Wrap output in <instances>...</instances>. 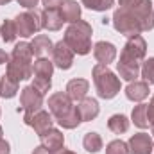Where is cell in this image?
Segmentation results:
<instances>
[{"label": "cell", "mask_w": 154, "mask_h": 154, "mask_svg": "<svg viewBox=\"0 0 154 154\" xmlns=\"http://www.w3.org/2000/svg\"><path fill=\"white\" fill-rule=\"evenodd\" d=\"M91 32H93L91 25L84 20H79L66 27L63 41L74 50V54L86 56L91 52Z\"/></svg>", "instance_id": "obj_1"}, {"label": "cell", "mask_w": 154, "mask_h": 154, "mask_svg": "<svg viewBox=\"0 0 154 154\" xmlns=\"http://www.w3.org/2000/svg\"><path fill=\"white\" fill-rule=\"evenodd\" d=\"M32 88H36L41 95L48 93L50 86H52V77H38V75H32Z\"/></svg>", "instance_id": "obj_32"}, {"label": "cell", "mask_w": 154, "mask_h": 154, "mask_svg": "<svg viewBox=\"0 0 154 154\" xmlns=\"http://www.w3.org/2000/svg\"><path fill=\"white\" fill-rule=\"evenodd\" d=\"M32 154H50V152H48V151H47V149H45L43 145H38V147H36V149L32 151Z\"/></svg>", "instance_id": "obj_39"}, {"label": "cell", "mask_w": 154, "mask_h": 154, "mask_svg": "<svg viewBox=\"0 0 154 154\" xmlns=\"http://www.w3.org/2000/svg\"><path fill=\"white\" fill-rule=\"evenodd\" d=\"M9 57L22 59V61H32V50H31V43H27V41H20V43H16Z\"/></svg>", "instance_id": "obj_28"}, {"label": "cell", "mask_w": 154, "mask_h": 154, "mask_svg": "<svg viewBox=\"0 0 154 154\" xmlns=\"http://www.w3.org/2000/svg\"><path fill=\"white\" fill-rule=\"evenodd\" d=\"M82 147L88 151V152L95 154L102 149V138L99 133H86L84 138H82Z\"/></svg>", "instance_id": "obj_27"}, {"label": "cell", "mask_w": 154, "mask_h": 154, "mask_svg": "<svg viewBox=\"0 0 154 154\" xmlns=\"http://www.w3.org/2000/svg\"><path fill=\"white\" fill-rule=\"evenodd\" d=\"M56 122H57L63 129H75V127H79V124H81L82 120H81V115H79L77 106H72L65 115L59 116Z\"/></svg>", "instance_id": "obj_22"}, {"label": "cell", "mask_w": 154, "mask_h": 154, "mask_svg": "<svg viewBox=\"0 0 154 154\" xmlns=\"http://www.w3.org/2000/svg\"><path fill=\"white\" fill-rule=\"evenodd\" d=\"M77 109H79V115H81V120H82V122H91V120H95V118L99 116V111H100L97 99H91V97H84L82 100H79Z\"/></svg>", "instance_id": "obj_16"}, {"label": "cell", "mask_w": 154, "mask_h": 154, "mask_svg": "<svg viewBox=\"0 0 154 154\" xmlns=\"http://www.w3.org/2000/svg\"><path fill=\"white\" fill-rule=\"evenodd\" d=\"M140 74L143 77V81L147 84H154V57H149L142 63V68H140Z\"/></svg>", "instance_id": "obj_31"}, {"label": "cell", "mask_w": 154, "mask_h": 154, "mask_svg": "<svg viewBox=\"0 0 154 154\" xmlns=\"http://www.w3.org/2000/svg\"><path fill=\"white\" fill-rule=\"evenodd\" d=\"M39 140H41V145L50 154H56L57 151H61L63 145H65V134L59 129H54V127L48 129L47 133H43L39 136Z\"/></svg>", "instance_id": "obj_13"}, {"label": "cell", "mask_w": 154, "mask_h": 154, "mask_svg": "<svg viewBox=\"0 0 154 154\" xmlns=\"http://www.w3.org/2000/svg\"><path fill=\"white\" fill-rule=\"evenodd\" d=\"M54 74V63L48 61L47 57H38L32 63V75L38 77H52Z\"/></svg>", "instance_id": "obj_25"}, {"label": "cell", "mask_w": 154, "mask_h": 154, "mask_svg": "<svg viewBox=\"0 0 154 154\" xmlns=\"http://www.w3.org/2000/svg\"><path fill=\"white\" fill-rule=\"evenodd\" d=\"M147 120H149V125H154V95L151 102L147 104Z\"/></svg>", "instance_id": "obj_35"}, {"label": "cell", "mask_w": 154, "mask_h": 154, "mask_svg": "<svg viewBox=\"0 0 154 154\" xmlns=\"http://www.w3.org/2000/svg\"><path fill=\"white\" fill-rule=\"evenodd\" d=\"M151 84H147L145 81H131L125 88V97L133 102H142L149 97L151 93Z\"/></svg>", "instance_id": "obj_15"}, {"label": "cell", "mask_w": 154, "mask_h": 154, "mask_svg": "<svg viewBox=\"0 0 154 154\" xmlns=\"http://www.w3.org/2000/svg\"><path fill=\"white\" fill-rule=\"evenodd\" d=\"M72 99L66 95V91H56L48 97V111L52 113L54 120H57L59 116H63L70 108H72Z\"/></svg>", "instance_id": "obj_10"}, {"label": "cell", "mask_w": 154, "mask_h": 154, "mask_svg": "<svg viewBox=\"0 0 154 154\" xmlns=\"http://www.w3.org/2000/svg\"><path fill=\"white\" fill-rule=\"evenodd\" d=\"M52 63L61 70H70L74 65V50L61 39L52 48Z\"/></svg>", "instance_id": "obj_9"}, {"label": "cell", "mask_w": 154, "mask_h": 154, "mask_svg": "<svg viewBox=\"0 0 154 154\" xmlns=\"http://www.w3.org/2000/svg\"><path fill=\"white\" fill-rule=\"evenodd\" d=\"M108 129H109L111 133H115V134H124V133H127V129H129V118L125 115H120V113L109 116V120H108Z\"/></svg>", "instance_id": "obj_24"}, {"label": "cell", "mask_w": 154, "mask_h": 154, "mask_svg": "<svg viewBox=\"0 0 154 154\" xmlns=\"http://www.w3.org/2000/svg\"><path fill=\"white\" fill-rule=\"evenodd\" d=\"M91 77H93V84H95V90L99 93L100 99H113L118 95L120 91V79L115 75L113 70H109L108 65H100L97 63L91 70Z\"/></svg>", "instance_id": "obj_2"}, {"label": "cell", "mask_w": 154, "mask_h": 154, "mask_svg": "<svg viewBox=\"0 0 154 154\" xmlns=\"http://www.w3.org/2000/svg\"><path fill=\"white\" fill-rule=\"evenodd\" d=\"M63 18H61V13L57 9H45L43 11V29L47 31H59L63 27Z\"/></svg>", "instance_id": "obj_20"}, {"label": "cell", "mask_w": 154, "mask_h": 154, "mask_svg": "<svg viewBox=\"0 0 154 154\" xmlns=\"http://www.w3.org/2000/svg\"><path fill=\"white\" fill-rule=\"evenodd\" d=\"M88 90H90V82L86 81V79H72V81H68V84H66V95L72 99V102L74 100H82L84 97H86V93H88Z\"/></svg>", "instance_id": "obj_17"}, {"label": "cell", "mask_w": 154, "mask_h": 154, "mask_svg": "<svg viewBox=\"0 0 154 154\" xmlns=\"http://www.w3.org/2000/svg\"><path fill=\"white\" fill-rule=\"evenodd\" d=\"M0 115H2V109H0Z\"/></svg>", "instance_id": "obj_44"}, {"label": "cell", "mask_w": 154, "mask_h": 154, "mask_svg": "<svg viewBox=\"0 0 154 154\" xmlns=\"http://www.w3.org/2000/svg\"><path fill=\"white\" fill-rule=\"evenodd\" d=\"M0 36L5 43H13L18 32H16V27H14V22L13 20H4L2 25H0Z\"/></svg>", "instance_id": "obj_29"}, {"label": "cell", "mask_w": 154, "mask_h": 154, "mask_svg": "<svg viewBox=\"0 0 154 154\" xmlns=\"http://www.w3.org/2000/svg\"><path fill=\"white\" fill-rule=\"evenodd\" d=\"M22 7H25V9H34L36 5H38L39 0H16Z\"/></svg>", "instance_id": "obj_36"}, {"label": "cell", "mask_w": 154, "mask_h": 154, "mask_svg": "<svg viewBox=\"0 0 154 154\" xmlns=\"http://www.w3.org/2000/svg\"><path fill=\"white\" fill-rule=\"evenodd\" d=\"M2 138H4V129L0 127V140H2Z\"/></svg>", "instance_id": "obj_42"}, {"label": "cell", "mask_w": 154, "mask_h": 154, "mask_svg": "<svg viewBox=\"0 0 154 154\" xmlns=\"http://www.w3.org/2000/svg\"><path fill=\"white\" fill-rule=\"evenodd\" d=\"M140 65H133V63H125V61H120L116 63V72L118 75L122 77L124 81H136V77H140Z\"/></svg>", "instance_id": "obj_21"}, {"label": "cell", "mask_w": 154, "mask_h": 154, "mask_svg": "<svg viewBox=\"0 0 154 154\" xmlns=\"http://www.w3.org/2000/svg\"><path fill=\"white\" fill-rule=\"evenodd\" d=\"M118 7L129 11L142 25V31L154 29V9L151 0H118Z\"/></svg>", "instance_id": "obj_3"}, {"label": "cell", "mask_w": 154, "mask_h": 154, "mask_svg": "<svg viewBox=\"0 0 154 154\" xmlns=\"http://www.w3.org/2000/svg\"><path fill=\"white\" fill-rule=\"evenodd\" d=\"M39 109H43V95L36 88L25 86L20 93V108L18 111H23V115H32Z\"/></svg>", "instance_id": "obj_7"}, {"label": "cell", "mask_w": 154, "mask_h": 154, "mask_svg": "<svg viewBox=\"0 0 154 154\" xmlns=\"http://www.w3.org/2000/svg\"><path fill=\"white\" fill-rule=\"evenodd\" d=\"M129 154H152L154 152V140L147 133H136L127 142Z\"/></svg>", "instance_id": "obj_12"}, {"label": "cell", "mask_w": 154, "mask_h": 154, "mask_svg": "<svg viewBox=\"0 0 154 154\" xmlns=\"http://www.w3.org/2000/svg\"><path fill=\"white\" fill-rule=\"evenodd\" d=\"M23 122L27 125H31L38 136H41L43 133H47L48 129H52L54 116H52V113H48L45 109H39L36 113H32V115H23Z\"/></svg>", "instance_id": "obj_8"}, {"label": "cell", "mask_w": 154, "mask_h": 154, "mask_svg": "<svg viewBox=\"0 0 154 154\" xmlns=\"http://www.w3.org/2000/svg\"><path fill=\"white\" fill-rule=\"evenodd\" d=\"M145 56H147V43L142 34H138V36L127 38L122 52H120V61L142 66V63L145 61Z\"/></svg>", "instance_id": "obj_5"}, {"label": "cell", "mask_w": 154, "mask_h": 154, "mask_svg": "<svg viewBox=\"0 0 154 154\" xmlns=\"http://www.w3.org/2000/svg\"><path fill=\"white\" fill-rule=\"evenodd\" d=\"M65 0H41V4L45 5V9H57L63 5Z\"/></svg>", "instance_id": "obj_34"}, {"label": "cell", "mask_w": 154, "mask_h": 154, "mask_svg": "<svg viewBox=\"0 0 154 154\" xmlns=\"http://www.w3.org/2000/svg\"><path fill=\"white\" fill-rule=\"evenodd\" d=\"M106 154H129V147L122 140H113L106 145Z\"/></svg>", "instance_id": "obj_33"}, {"label": "cell", "mask_w": 154, "mask_h": 154, "mask_svg": "<svg viewBox=\"0 0 154 154\" xmlns=\"http://www.w3.org/2000/svg\"><path fill=\"white\" fill-rule=\"evenodd\" d=\"M9 77H13L14 81H25V79H32V61H22V59H14L9 57L7 63V72Z\"/></svg>", "instance_id": "obj_11"}, {"label": "cell", "mask_w": 154, "mask_h": 154, "mask_svg": "<svg viewBox=\"0 0 154 154\" xmlns=\"http://www.w3.org/2000/svg\"><path fill=\"white\" fill-rule=\"evenodd\" d=\"M61 18L66 23H75L81 20V5L75 0H65L61 5Z\"/></svg>", "instance_id": "obj_19"}, {"label": "cell", "mask_w": 154, "mask_h": 154, "mask_svg": "<svg viewBox=\"0 0 154 154\" xmlns=\"http://www.w3.org/2000/svg\"><path fill=\"white\" fill-rule=\"evenodd\" d=\"M81 4L91 11H108L113 7L115 0H81Z\"/></svg>", "instance_id": "obj_30"}, {"label": "cell", "mask_w": 154, "mask_h": 154, "mask_svg": "<svg viewBox=\"0 0 154 154\" xmlns=\"http://www.w3.org/2000/svg\"><path fill=\"white\" fill-rule=\"evenodd\" d=\"M131 120L136 127L140 129H145L149 127V120H147V104H138L133 108V113H131Z\"/></svg>", "instance_id": "obj_26"}, {"label": "cell", "mask_w": 154, "mask_h": 154, "mask_svg": "<svg viewBox=\"0 0 154 154\" xmlns=\"http://www.w3.org/2000/svg\"><path fill=\"white\" fill-rule=\"evenodd\" d=\"M56 154H75V152H74V151H68V149H65V147H63L61 151H57Z\"/></svg>", "instance_id": "obj_40"}, {"label": "cell", "mask_w": 154, "mask_h": 154, "mask_svg": "<svg viewBox=\"0 0 154 154\" xmlns=\"http://www.w3.org/2000/svg\"><path fill=\"white\" fill-rule=\"evenodd\" d=\"M13 0H0V5H7V4H11Z\"/></svg>", "instance_id": "obj_41"}, {"label": "cell", "mask_w": 154, "mask_h": 154, "mask_svg": "<svg viewBox=\"0 0 154 154\" xmlns=\"http://www.w3.org/2000/svg\"><path fill=\"white\" fill-rule=\"evenodd\" d=\"M93 57L100 65H109L116 57V47L109 41H97L93 45Z\"/></svg>", "instance_id": "obj_14"}, {"label": "cell", "mask_w": 154, "mask_h": 154, "mask_svg": "<svg viewBox=\"0 0 154 154\" xmlns=\"http://www.w3.org/2000/svg\"><path fill=\"white\" fill-rule=\"evenodd\" d=\"M13 22H14L18 36H22V38L34 36L36 32L43 29V11H39L36 7L29 9L25 13H20Z\"/></svg>", "instance_id": "obj_4"}, {"label": "cell", "mask_w": 154, "mask_h": 154, "mask_svg": "<svg viewBox=\"0 0 154 154\" xmlns=\"http://www.w3.org/2000/svg\"><path fill=\"white\" fill-rule=\"evenodd\" d=\"M0 154H11V145L7 140H0Z\"/></svg>", "instance_id": "obj_37"}, {"label": "cell", "mask_w": 154, "mask_h": 154, "mask_svg": "<svg viewBox=\"0 0 154 154\" xmlns=\"http://www.w3.org/2000/svg\"><path fill=\"white\" fill-rule=\"evenodd\" d=\"M111 23H113V27H115L116 32H120V34H124V36H127V38L138 36V34L143 32L140 22H138L129 11H125V9H122V7H118L115 13H113Z\"/></svg>", "instance_id": "obj_6"}, {"label": "cell", "mask_w": 154, "mask_h": 154, "mask_svg": "<svg viewBox=\"0 0 154 154\" xmlns=\"http://www.w3.org/2000/svg\"><path fill=\"white\" fill-rule=\"evenodd\" d=\"M16 93H18V81H14L7 74L2 75V79H0V97L2 99H13Z\"/></svg>", "instance_id": "obj_23"}, {"label": "cell", "mask_w": 154, "mask_h": 154, "mask_svg": "<svg viewBox=\"0 0 154 154\" xmlns=\"http://www.w3.org/2000/svg\"><path fill=\"white\" fill-rule=\"evenodd\" d=\"M151 133H152V140H154V125H151Z\"/></svg>", "instance_id": "obj_43"}, {"label": "cell", "mask_w": 154, "mask_h": 154, "mask_svg": "<svg viewBox=\"0 0 154 154\" xmlns=\"http://www.w3.org/2000/svg\"><path fill=\"white\" fill-rule=\"evenodd\" d=\"M5 63H9V54L0 48V65H5Z\"/></svg>", "instance_id": "obj_38"}, {"label": "cell", "mask_w": 154, "mask_h": 154, "mask_svg": "<svg viewBox=\"0 0 154 154\" xmlns=\"http://www.w3.org/2000/svg\"><path fill=\"white\" fill-rule=\"evenodd\" d=\"M52 48H54V43L50 41L47 34H38L31 41V50H32V56H36V57H45V56L52 54Z\"/></svg>", "instance_id": "obj_18"}]
</instances>
